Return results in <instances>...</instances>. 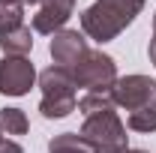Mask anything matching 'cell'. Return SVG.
Wrapping results in <instances>:
<instances>
[{
    "label": "cell",
    "mask_w": 156,
    "mask_h": 153,
    "mask_svg": "<svg viewBox=\"0 0 156 153\" xmlns=\"http://www.w3.org/2000/svg\"><path fill=\"white\" fill-rule=\"evenodd\" d=\"M144 3L147 0H96L81 12V33L105 45V42L117 39L138 18Z\"/></svg>",
    "instance_id": "obj_1"
},
{
    "label": "cell",
    "mask_w": 156,
    "mask_h": 153,
    "mask_svg": "<svg viewBox=\"0 0 156 153\" xmlns=\"http://www.w3.org/2000/svg\"><path fill=\"white\" fill-rule=\"evenodd\" d=\"M78 135L84 138V144L90 147V153H126L129 150V135L126 126L114 108L102 111V114L84 117Z\"/></svg>",
    "instance_id": "obj_2"
},
{
    "label": "cell",
    "mask_w": 156,
    "mask_h": 153,
    "mask_svg": "<svg viewBox=\"0 0 156 153\" xmlns=\"http://www.w3.org/2000/svg\"><path fill=\"white\" fill-rule=\"evenodd\" d=\"M75 87H84L87 93H111L117 81V63L102 48H87L84 57L72 66Z\"/></svg>",
    "instance_id": "obj_3"
},
{
    "label": "cell",
    "mask_w": 156,
    "mask_h": 153,
    "mask_svg": "<svg viewBox=\"0 0 156 153\" xmlns=\"http://www.w3.org/2000/svg\"><path fill=\"white\" fill-rule=\"evenodd\" d=\"M111 99L117 108H126L129 114L141 108H156V81L150 75H123L114 81Z\"/></svg>",
    "instance_id": "obj_4"
},
{
    "label": "cell",
    "mask_w": 156,
    "mask_h": 153,
    "mask_svg": "<svg viewBox=\"0 0 156 153\" xmlns=\"http://www.w3.org/2000/svg\"><path fill=\"white\" fill-rule=\"evenodd\" d=\"M36 66L27 57H0V93L24 96L36 84Z\"/></svg>",
    "instance_id": "obj_5"
},
{
    "label": "cell",
    "mask_w": 156,
    "mask_h": 153,
    "mask_svg": "<svg viewBox=\"0 0 156 153\" xmlns=\"http://www.w3.org/2000/svg\"><path fill=\"white\" fill-rule=\"evenodd\" d=\"M84 51H87V39H84L81 30H66L63 27L48 42V54L54 60V66H66V69H72L84 57Z\"/></svg>",
    "instance_id": "obj_6"
},
{
    "label": "cell",
    "mask_w": 156,
    "mask_h": 153,
    "mask_svg": "<svg viewBox=\"0 0 156 153\" xmlns=\"http://www.w3.org/2000/svg\"><path fill=\"white\" fill-rule=\"evenodd\" d=\"M75 12V0H39V9L33 15V30L54 36L57 30L66 27V21Z\"/></svg>",
    "instance_id": "obj_7"
},
{
    "label": "cell",
    "mask_w": 156,
    "mask_h": 153,
    "mask_svg": "<svg viewBox=\"0 0 156 153\" xmlns=\"http://www.w3.org/2000/svg\"><path fill=\"white\" fill-rule=\"evenodd\" d=\"M39 87H42V96H75V78H72V69L66 66H48L39 72Z\"/></svg>",
    "instance_id": "obj_8"
},
{
    "label": "cell",
    "mask_w": 156,
    "mask_h": 153,
    "mask_svg": "<svg viewBox=\"0 0 156 153\" xmlns=\"http://www.w3.org/2000/svg\"><path fill=\"white\" fill-rule=\"evenodd\" d=\"M0 51H3V57H27L33 51V30L24 24L18 30L0 33Z\"/></svg>",
    "instance_id": "obj_9"
},
{
    "label": "cell",
    "mask_w": 156,
    "mask_h": 153,
    "mask_svg": "<svg viewBox=\"0 0 156 153\" xmlns=\"http://www.w3.org/2000/svg\"><path fill=\"white\" fill-rule=\"evenodd\" d=\"M72 111H78V96H42L39 114L45 120H63Z\"/></svg>",
    "instance_id": "obj_10"
},
{
    "label": "cell",
    "mask_w": 156,
    "mask_h": 153,
    "mask_svg": "<svg viewBox=\"0 0 156 153\" xmlns=\"http://www.w3.org/2000/svg\"><path fill=\"white\" fill-rule=\"evenodd\" d=\"M48 153H90V147L78 132H60L48 141Z\"/></svg>",
    "instance_id": "obj_11"
},
{
    "label": "cell",
    "mask_w": 156,
    "mask_h": 153,
    "mask_svg": "<svg viewBox=\"0 0 156 153\" xmlns=\"http://www.w3.org/2000/svg\"><path fill=\"white\" fill-rule=\"evenodd\" d=\"M111 108H117L111 93H84L81 99H78V111H81L84 117L102 114V111H111Z\"/></svg>",
    "instance_id": "obj_12"
},
{
    "label": "cell",
    "mask_w": 156,
    "mask_h": 153,
    "mask_svg": "<svg viewBox=\"0 0 156 153\" xmlns=\"http://www.w3.org/2000/svg\"><path fill=\"white\" fill-rule=\"evenodd\" d=\"M0 126L6 135H24L30 129V120L21 108H0Z\"/></svg>",
    "instance_id": "obj_13"
},
{
    "label": "cell",
    "mask_w": 156,
    "mask_h": 153,
    "mask_svg": "<svg viewBox=\"0 0 156 153\" xmlns=\"http://www.w3.org/2000/svg\"><path fill=\"white\" fill-rule=\"evenodd\" d=\"M24 27V6L21 3H0V33Z\"/></svg>",
    "instance_id": "obj_14"
},
{
    "label": "cell",
    "mask_w": 156,
    "mask_h": 153,
    "mask_svg": "<svg viewBox=\"0 0 156 153\" xmlns=\"http://www.w3.org/2000/svg\"><path fill=\"white\" fill-rule=\"evenodd\" d=\"M126 126L132 132H156V108H141V111H132Z\"/></svg>",
    "instance_id": "obj_15"
},
{
    "label": "cell",
    "mask_w": 156,
    "mask_h": 153,
    "mask_svg": "<svg viewBox=\"0 0 156 153\" xmlns=\"http://www.w3.org/2000/svg\"><path fill=\"white\" fill-rule=\"evenodd\" d=\"M0 153H24V150H21L18 141H12V138H3V135H0Z\"/></svg>",
    "instance_id": "obj_16"
},
{
    "label": "cell",
    "mask_w": 156,
    "mask_h": 153,
    "mask_svg": "<svg viewBox=\"0 0 156 153\" xmlns=\"http://www.w3.org/2000/svg\"><path fill=\"white\" fill-rule=\"evenodd\" d=\"M147 57H150V63L156 66V36L150 39V45H147Z\"/></svg>",
    "instance_id": "obj_17"
},
{
    "label": "cell",
    "mask_w": 156,
    "mask_h": 153,
    "mask_svg": "<svg viewBox=\"0 0 156 153\" xmlns=\"http://www.w3.org/2000/svg\"><path fill=\"white\" fill-rule=\"evenodd\" d=\"M0 3H21V6H24V0H0Z\"/></svg>",
    "instance_id": "obj_18"
},
{
    "label": "cell",
    "mask_w": 156,
    "mask_h": 153,
    "mask_svg": "<svg viewBox=\"0 0 156 153\" xmlns=\"http://www.w3.org/2000/svg\"><path fill=\"white\" fill-rule=\"evenodd\" d=\"M126 153H150V150H126Z\"/></svg>",
    "instance_id": "obj_19"
},
{
    "label": "cell",
    "mask_w": 156,
    "mask_h": 153,
    "mask_svg": "<svg viewBox=\"0 0 156 153\" xmlns=\"http://www.w3.org/2000/svg\"><path fill=\"white\" fill-rule=\"evenodd\" d=\"M153 36H156V12H153Z\"/></svg>",
    "instance_id": "obj_20"
},
{
    "label": "cell",
    "mask_w": 156,
    "mask_h": 153,
    "mask_svg": "<svg viewBox=\"0 0 156 153\" xmlns=\"http://www.w3.org/2000/svg\"><path fill=\"white\" fill-rule=\"evenodd\" d=\"M27 3H39V0H24V6H27Z\"/></svg>",
    "instance_id": "obj_21"
},
{
    "label": "cell",
    "mask_w": 156,
    "mask_h": 153,
    "mask_svg": "<svg viewBox=\"0 0 156 153\" xmlns=\"http://www.w3.org/2000/svg\"><path fill=\"white\" fill-rule=\"evenodd\" d=\"M0 135H3V126H0Z\"/></svg>",
    "instance_id": "obj_22"
}]
</instances>
